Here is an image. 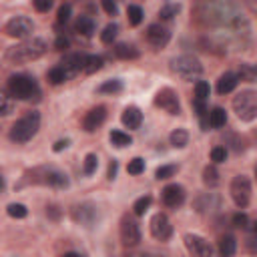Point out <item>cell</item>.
I'll return each mask as SVG.
<instances>
[{"mask_svg":"<svg viewBox=\"0 0 257 257\" xmlns=\"http://www.w3.org/2000/svg\"><path fill=\"white\" fill-rule=\"evenodd\" d=\"M108 139H110V143H112L114 147H118V149H122V147H128V145L133 143L131 135H126V133H122V131H110Z\"/></svg>","mask_w":257,"mask_h":257,"instance_id":"484cf974","label":"cell"},{"mask_svg":"<svg viewBox=\"0 0 257 257\" xmlns=\"http://www.w3.org/2000/svg\"><path fill=\"white\" fill-rule=\"evenodd\" d=\"M151 203H153V197H151V195H145V197L137 199V201H135V205H133V213H135L137 217L145 215V211L151 207Z\"/></svg>","mask_w":257,"mask_h":257,"instance_id":"4dcf8cb0","label":"cell"},{"mask_svg":"<svg viewBox=\"0 0 257 257\" xmlns=\"http://www.w3.org/2000/svg\"><path fill=\"white\" fill-rule=\"evenodd\" d=\"M171 70L183 80H197L203 74V64L193 54H181L171 60Z\"/></svg>","mask_w":257,"mask_h":257,"instance_id":"277c9868","label":"cell"},{"mask_svg":"<svg viewBox=\"0 0 257 257\" xmlns=\"http://www.w3.org/2000/svg\"><path fill=\"white\" fill-rule=\"evenodd\" d=\"M255 231H257V223H255Z\"/></svg>","mask_w":257,"mask_h":257,"instance_id":"816d5d0a","label":"cell"},{"mask_svg":"<svg viewBox=\"0 0 257 257\" xmlns=\"http://www.w3.org/2000/svg\"><path fill=\"white\" fill-rule=\"evenodd\" d=\"M126 171H128L131 175H141V173L145 171V161H143L141 157L131 159V161H128V167H126Z\"/></svg>","mask_w":257,"mask_h":257,"instance_id":"ab89813d","label":"cell"},{"mask_svg":"<svg viewBox=\"0 0 257 257\" xmlns=\"http://www.w3.org/2000/svg\"><path fill=\"white\" fill-rule=\"evenodd\" d=\"M179 10H181L179 4H167V6H163V8L159 10V16H161L163 20H171L173 16H177Z\"/></svg>","mask_w":257,"mask_h":257,"instance_id":"74e56055","label":"cell"},{"mask_svg":"<svg viewBox=\"0 0 257 257\" xmlns=\"http://www.w3.org/2000/svg\"><path fill=\"white\" fill-rule=\"evenodd\" d=\"M161 197H163V203L167 207L177 209V207H181L185 203V189L181 185H177V183H171L161 191Z\"/></svg>","mask_w":257,"mask_h":257,"instance_id":"7c38bea8","label":"cell"},{"mask_svg":"<svg viewBox=\"0 0 257 257\" xmlns=\"http://www.w3.org/2000/svg\"><path fill=\"white\" fill-rule=\"evenodd\" d=\"M169 141H171V145H173L175 149H183V147H187V143H189V133H187L185 128H175V131L171 133Z\"/></svg>","mask_w":257,"mask_h":257,"instance_id":"cb8c5ba5","label":"cell"},{"mask_svg":"<svg viewBox=\"0 0 257 257\" xmlns=\"http://www.w3.org/2000/svg\"><path fill=\"white\" fill-rule=\"evenodd\" d=\"M48 80H50L52 84H62V82L68 80V76H66V72H64L60 66H54V68L48 70Z\"/></svg>","mask_w":257,"mask_h":257,"instance_id":"836d02e7","label":"cell"},{"mask_svg":"<svg viewBox=\"0 0 257 257\" xmlns=\"http://www.w3.org/2000/svg\"><path fill=\"white\" fill-rule=\"evenodd\" d=\"M54 0H32V6L38 10V12H48L52 8Z\"/></svg>","mask_w":257,"mask_h":257,"instance_id":"7bdbcfd3","label":"cell"},{"mask_svg":"<svg viewBox=\"0 0 257 257\" xmlns=\"http://www.w3.org/2000/svg\"><path fill=\"white\" fill-rule=\"evenodd\" d=\"M46 40L42 38H26L16 46H10L4 52V60L10 64H24V62H32L36 58H40L46 52Z\"/></svg>","mask_w":257,"mask_h":257,"instance_id":"6da1fadb","label":"cell"},{"mask_svg":"<svg viewBox=\"0 0 257 257\" xmlns=\"http://www.w3.org/2000/svg\"><path fill=\"white\" fill-rule=\"evenodd\" d=\"M126 16H128V22H131L133 26H139V24L143 22V8L131 4V6L126 8Z\"/></svg>","mask_w":257,"mask_h":257,"instance_id":"1f68e13d","label":"cell"},{"mask_svg":"<svg viewBox=\"0 0 257 257\" xmlns=\"http://www.w3.org/2000/svg\"><path fill=\"white\" fill-rule=\"evenodd\" d=\"M185 247L189 249V253L199 255V257H209V255L213 253L211 243H209V241H205L201 235H193V233L185 235Z\"/></svg>","mask_w":257,"mask_h":257,"instance_id":"4fadbf2b","label":"cell"},{"mask_svg":"<svg viewBox=\"0 0 257 257\" xmlns=\"http://www.w3.org/2000/svg\"><path fill=\"white\" fill-rule=\"evenodd\" d=\"M96 167H98V159H96V155L88 153V155L84 157V167H82L84 175H92V173L96 171Z\"/></svg>","mask_w":257,"mask_h":257,"instance_id":"8d00e7d4","label":"cell"},{"mask_svg":"<svg viewBox=\"0 0 257 257\" xmlns=\"http://www.w3.org/2000/svg\"><path fill=\"white\" fill-rule=\"evenodd\" d=\"M203 183L207 185V187H217L219 185V171L213 167V165H207L205 169H203Z\"/></svg>","mask_w":257,"mask_h":257,"instance_id":"4316f807","label":"cell"},{"mask_svg":"<svg viewBox=\"0 0 257 257\" xmlns=\"http://www.w3.org/2000/svg\"><path fill=\"white\" fill-rule=\"evenodd\" d=\"M40 128V112L38 110H28L22 118H18L12 128H10V141L12 143H28Z\"/></svg>","mask_w":257,"mask_h":257,"instance_id":"7a4b0ae2","label":"cell"},{"mask_svg":"<svg viewBox=\"0 0 257 257\" xmlns=\"http://www.w3.org/2000/svg\"><path fill=\"white\" fill-rule=\"evenodd\" d=\"M120 241H122V245H126V247H135V245H139V241H141L139 223H137L133 217H128V215H124V217L120 219Z\"/></svg>","mask_w":257,"mask_h":257,"instance_id":"30bf717a","label":"cell"},{"mask_svg":"<svg viewBox=\"0 0 257 257\" xmlns=\"http://www.w3.org/2000/svg\"><path fill=\"white\" fill-rule=\"evenodd\" d=\"M54 48H56V50H64V48H68V38H66V36H58L56 42H54Z\"/></svg>","mask_w":257,"mask_h":257,"instance_id":"7dc6e473","label":"cell"},{"mask_svg":"<svg viewBox=\"0 0 257 257\" xmlns=\"http://www.w3.org/2000/svg\"><path fill=\"white\" fill-rule=\"evenodd\" d=\"M46 215H50L52 219H58V217H60V211H58V207H56V205H50V207L46 209Z\"/></svg>","mask_w":257,"mask_h":257,"instance_id":"681fc988","label":"cell"},{"mask_svg":"<svg viewBox=\"0 0 257 257\" xmlns=\"http://www.w3.org/2000/svg\"><path fill=\"white\" fill-rule=\"evenodd\" d=\"M84 58H86V54H66L58 66L66 72V76H68V80H70V78L76 76L80 70H84Z\"/></svg>","mask_w":257,"mask_h":257,"instance_id":"9a60e30c","label":"cell"},{"mask_svg":"<svg viewBox=\"0 0 257 257\" xmlns=\"http://www.w3.org/2000/svg\"><path fill=\"white\" fill-rule=\"evenodd\" d=\"M104 118H106V108H104V106H94V108H90V110L84 114V118H82V128H84L86 133H94V131L104 122Z\"/></svg>","mask_w":257,"mask_h":257,"instance_id":"2e32d148","label":"cell"},{"mask_svg":"<svg viewBox=\"0 0 257 257\" xmlns=\"http://www.w3.org/2000/svg\"><path fill=\"white\" fill-rule=\"evenodd\" d=\"M6 90L14 98H20V100H38L40 98V86L28 74H14V76H10Z\"/></svg>","mask_w":257,"mask_h":257,"instance_id":"3957f363","label":"cell"},{"mask_svg":"<svg viewBox=\"0 0 257 257\" xmlns=\"http://www.w3.org/2000/svg\"><path fill=\"white\" fill-rule=\"evenodd\" d=\"M120 120H122V124H124L126 128H139L141 122H143V112H141L137 106H126V108L122 110Z\"/></svg>","mask_w":257,"mask_h":257,"instance_id":"ac0fdd59","label":"cell"},{"mask_svg":"<svg viewBox=\"0 0 257 257\" xmlns=\"http://www.w3.org/2000/svg\"><path fill=\"white\" fill-rule=\"evenodd\" d=\"M255 179H257V165H255Z\"/></svg>","mask_w":257,"mask_h":257,"instance_id":"f907efd6","label":"cell"},{"mask_svg":"<svg viewBox=\"0 0 257 257\" xmlns=\"http://www.w3.org/2000/svg\"><path fill=\"white\" fill-rule=\"evenodd\" d=\"M175 173H177V165H161L155 171V177L161 181V179H171Z\"/></svg>","mask_w":257,"mask_h":257,"instance_id":"d590c367","label":"cell"},{"mask_svg":"<svg viewBox=\"0 0 257 257\" xmlns=\"http://www.w3.org/2000/svg\"><path fill=\"white\" fill-rule=\"evenodd\" d=\"M72 219L76 221V223H80V225H84V227H94L96 223H98V219H100V215H98V207L96 205H92V203H80V205H76L74 209H72Z\"/></svg>","mask_w":257,"mask_h":257,"instance_id":"ba28073f","label":"cell"},{"mask_svg":"<svg viewBox=\"0 0 257 257\" xmlns=\"http://www.w3.org/2000/svg\"><path fill=\"white\" fill-rule=\"evenodd\" d=\"M70 12H72V8H70V4H62L60 8H58V14H56V20L62 24V22H68V18H70Z\"/></svg>","mask_w":257,"mask_h":257,"instance_id":"b9f144b4","label":"cell"},{"mask_svg":"<svg viewBox=\"0 0 257 257\" xmlns=\"http://www.w3.org/2000/svg\"><path fill=\"white\" fill-rule=\"evenodd\" d=\"M122 90V82L118 78H110V80H104L100 86H98V92H108V94H116Z\"/></svg>","mask_w":257,"mask_h":257,"instance_id":"f546056e","label":"cell"},{"mask_svg":"<svg viewBox=\"0 0 257 257\" xmlns=\"http://www.w3.org/2000/svg\"><path fill=\"white\" fill-rule=\"evenodd\" d=\"M151 235H153L157 241H167V239H171V235H173V225H171V221H169L167 215L157 213V215L151 219Z\"/></svg>","mask_w":257,"mask_h":257,"instance_id":"8fae6325","label":"cell"},{"mask_svg":"<svg viewBox=\"0 0 257 257\" xmlns=\"http://www.w3.org/2000/svg\"><path fill=\"white\" fill-rule=\"evenodd\" d=\"M74 28H76V32L78 34H82V36H92L94 34V20L92 18H88V16H78V20H76V24H74Z\"/></svg>","mask_w":257,"mask_h":257,"instance_id":"7402d4cb","label":"cell"},{"mask_svg":"<svg viewBox=\"0 0 257 257\" xmlns=\"http://www.w3.org/2000/svg\"><path fill=\"white\" fill-rule=\"evenodd\" d=\"M225 159H227V149L225 147H215L211 151V161L213 163H225Z\"/></svg>","mask_w":257,"mask_h":257,"instance_id":"60d3db41","label":"cell"},{"mask_svg":"<svg viewBox=\"0 0 257 257\" xmlns=\"http://www.w3.org/2000/svg\"><path fill=\"white\" fill-rule=\"evenodd\" d=\"M4 32L12 38H26L34 32V22L26 16H14L4 24Z\"/></svg>","mask_w":257,"mask_h":257,"instance_id":"52a82bcc","label":"cell"},{"mask_svg":"<svg viewBox=\"0 0 257 257\" xmlns=\"http://www.w3.org/2000/svg\"><path fill=\"white\" fill-rule=\"evenodd\" d=\"M100 68H102V58H100V56L88 54V56L84 58V72L92 74V72H96V70H100Z\"/></svg>","mask_w":257,"mask_h":257,"instance_id":"f1b7e54d","label":"cell"},{"mask_svg":"<svg viewBox=\"0 0 257 257\" xmlns=\"http://www.w3.org/2000/svg\"><path fill=\"white\" fill-rule=\"evenodd\" d=\"M44 183L50 185V187H56V189H66V187H68V177H66L62 171L50 169V171H46V175H44Z\"/></svg>","mask_w":257,"mask_h":257,"instance_id":"d6986e66","label":"cell"},{"mask_svg":"<svg viewBox=\"0 0 257 257\" xmlns=\"http://www.w3.org/2000/svg\"><path fill=\"white\" fill-rule=\"evenodd\" d=\"M114 54L118 58H122V60H135V58H139V50L133 44H126V42L116 44L114 46Z\"/></svg>","mask_w":257,"mask_h":257,"instance_id":"ffe728a7","label":"cell"},{"mask_svg":"<svg viewBox=\"0 0 257 257\" xmlns=\"http://www.w3.org/2000/svg\"><path fill=\"white\" fill-rule=\"evenodd\" d=\"M147 40H149L151 46L163 48V46H167V42L171 40V32H169L165 26H161V24H151V26L147 28Z\"/></svg>","mask_w":257,"mask_h":257,"instance_id":"5bb4252c","label":"cell"},{"mask_svg":"<svg viewBox=\"0 0 257 257\" xmlns=\"http://www.w3.org/2000/svg\"><path fill=\"white\" fill-rule=\"evenodd\" d=\"M247 223H249V219H247L245 213H237V215H233V225H235V227H247Z\"/></svg>","mask_w":257,"mask_h":257,"instance_id":"f6af8a7d","label":"cell"},{"mask_svg":"<svg viewBox=\"0 0 257 257\" xmlns=\"http://www.w3.org/2000/svg\"><path fill=\"white\" fill-rule=\"evenodd\" d=\"M14 108H16V100L12 98V94L8 90L2 92V96H0V114L8 116L10 112H14Z\"/></svg>","mask_w":257,"mask_h":257,"instance_id":"d4e9b609","label":"cell"},{"mask_svg":"<svg viewBox=\"0 0 257 257\" xmlns=\"http://www.w3.org/2000/svg\"><path fill=\"white\" fill-rule=\"evenodd\" d=\"M229 193H231L233 203L239 209H245L249 205V201H251V181H249V177H245V175L233 177L231 187H229Z\"/></svg>","mask_w":257,"mask_h":257,"instance_id":"8992f818","label":"cell"},{"mask_svg":"<svg viewBox=\"0 0 257 257\" xmlns=\"http://www.w3.org/2000/svg\"><path fill=\"white\" fill-rule=\"evenodd\" d=\"M237 84H239V76H237L235 72H225V74H221L219 80H217V92H219V94H229V92L235 90Z\"/></svg>","mask_w":257,"mask_h":257,"instance_id":"e0dca14e","label":"cell"},{"mask_svg":"<svg viewBox=\"0 0 257 257\" xmlns=\"http://www.w3.org/2000/svg\"><path fill=\"white\" fill-rule=\"evenodd\" d=\"M225 122H227V112H225V108L215 106V108L209 112V126L221 128V126H225Z\"/></svg>","mask_w":257,"mask_h":257,"instance_id":"603a6c76","label":"cell"},{"mask_svg":"<svg viewBox=\"0 0 257 257\" xmlns=\"http://www.w3.org/2000/svg\"><path fill=\"white\" fill-rule=\"evenodd\" d=\"M209 92H211L209 84H207L205 80H197V84H195V96H197L199 100H207V98H209Z\"/></svg>","mask_w":257,"mask_h":257,"instance_id":"f35d334b","label":"cell"},{"mask_svg":"<svg viewBox=\"0 0 257 257\" xmlns=\"http://www.w3.org/2000/svg\"><path fill=\"white\" fill-rule=\"evenodd\" d=\"M6 211H8V215L14 217V219H24V217L28 215V209H26V205H22V203H10V205L6 207Z\"/></svg>","mask_w":257,"mask_h":257,"instance_id":"d6a6232c","label":"cell"},{"mask_svg":"<svg viewBox=\"0 0 257 257\" xmlns=\"http://www.w3.org/2000/svg\"><path fill=\"white\" fill-rule=\"evenodd\" d=\"M235 251H237V241H235V237H233V235H223L221 241H219V253H221L223 257H231V255H235Z\"/></svg>","mask_w":257,"mask_h":257,"instance_id":"44dd1931","label":"cell"},{"mask_svg":"<svg viewBox=\"0 0 257 257\" xmlns=\"http://www.w3.org/2000/svg\"><path fill=\"white\" fill-rule=\"evenodd\" d=\"M116 34H118V26L116 24H108V26H104V30L100 34V40L104 44H112V40L116 38Z\"/></svg>","mask_w":257,"mask_h":257,"instance_id":"e575fe53","label":"cell"},{"mask_svg":"<svg viewBox=\"0 0 257 257\" xmlns=\"http://www.w3.org/2000/svg\"><path fill=\"white\" fill-rule=\"evenodd\" d=\"M116 171H118V163H116V161L112 159V161L108 163V173H106V177H108V179L112 181V179L116 177Z\"/></svg>","mask_w":257,"mask_h":257,"instance_id":"bcb514c9","label":"cell"},{"mask_svg":"<svg viewBox=\"0 0 257 257\" xmlns=\"http://www.w3.org/2000/svg\"><path fill=\"white\" fill-rule=\"evenodd\" d=\"M68 145H70V141H68V139H60V141H56V143H54V147H52V149H54V151L58 153V151H62V149H66Z\"/></svg>","mask_w":257,"mask_h":257,"instance_id":"c3c4849f","label":"cell"},{"mask_svg":"<svg viewBox=\"0 0 257 257\" xmlns=\"http://www.w3.org/2000/svg\"><path fill=\"white\" fill-rule=\"evenodd\" d=\"M155 106L163 108L169 114H179L181 112V102H179V96L173 88H161L155 94Z\"/></svg>","mask_w":257,"mask_h":257,"instance_id":"9c48e42d","label":"cell"},{"mask_svg":"<svg viewBox=\"0 0 257 257\" xmlns=\"http://www.w3.org/2000/svg\"><path fill=\"white\" fill-rule=\"evenodd\" d=\"M237 76L241 80H247V82H257V66L255 64H241Z\"/></svg>","mask_w":257,"mask_h":257,"instance_id":"83f0119b","label":"cell"},{"mask_svg":"<svg viewBox=\"0 0 257 257\" xmlns=\"http://www.w3.org/2000/svg\"><path fill=\"white\" fill-rule=\"evenodd\" d=\"M100 2H102V8H104V12H106V14L116 16L118 6H116V2H114V0H100Z\"/></svg>","mask_w":257,"mask_h":257,"instance_id":"ee69618b","label":"cell"},{"mask_svg":"<svg viewBox=\"0 0 257 257\" xmlns=\"http://www.w3.org/2000/svg\"><path fill=\"white\" fill-rule=\"evenodd\" d=\"M233 110L239 120L251 122L257 118V92L253 90H241L233 98Z\"/></svg>","mask_w":257,"mask_h":257,"instance_id":"5b68a950","label":"cell"}]
</instances>
